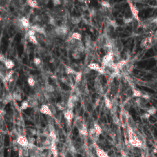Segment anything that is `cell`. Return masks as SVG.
<instances>
[{
  "label": "cell",
  "instance_id": "39",
  "mask_svg": "<svg viewBox=\"0 0 157 157\" xmlns=\"http://www.w3.org/2000/svg\"><path fill=\"white\" fill-rule=\"evenodd\" d=\"M113 122L115 124L117 125V126H120V125H122L120 118H118L116 115H114V116H113Z\"/></svg>",
  "mask_w": 157,
  "mask_h": 157
},
{
  "label": "cell",
  "instance_id": "42",
  "mask_svg": "<svg viewBox=\"0 0 157 157\" xmlns=\"http://www.w3.org/2000/svg\"><path fill=\"white\" fill-rule=\"evenodd\" d=\"M72 56L74 58V59H79L81 58V53L79 52L76 51V50H74V52L72 53Z\"/></svg>",
  "mask_w": 157,
  "mask_h": 157
},
{
  "label": "cell",
  "instance_id": "28",
  "mask_svg": "<svg viewBox=\"0 0 157 157\" xmlns=\"http://www.w3.org/2000/svg\"><path fill=\"white\" fill-rule=\"evenodd\" d=\"M82 20L81 17L78 16H72L71 18V22L73 25H77Z\"/></svg>",
  "mask_w": 157,
  "mask_h": 157
},
{
  "label": "cell",
  "instance_id": "4",
  "mask_svg": "<svg viewBox=\"0 0 157 157\" xmlns=\"http://www.w3.org/2000/svg\"><path fill=\"white\" fill-rule=\"evenodd\" d=\"M155 43V42L153 38V36H148V37H146L143 39L142 41H141L140 47L145 49H149L152 48Z\"/></svg>",
  "mask_w": 157,
  "mask_h": 157
},
{
  "label": "cell",
  "instance_id": "43",
  "mask_svg": "<svg viewBox=\"0 0 157 157\" xmlns=\"http://www.w3.org/2000/svg\"><path fill=\"white\" fill-rule=\"evenodd\" d=\"M48 23L52 26H55V27H56V25H57V22H56V20L54 18V17H50V19H49V22H48Z\"/></svg>",
  "mask_w": 157,
  "mask_h": 157
},
{
  "label": "cell",
  "instance_id": "21",
  "mask_svg": "<svg viewBox=\"0 0 157 157\" xmlns=\"http://www.w3.org/2000/svg\"><path fill=\"white\" fill-rule=\"evenodd\" d=\"M27 101L29 103V107L33 108L38 105V101L34 97H29Z\"/></svg>",
  "mask_w": 157,
  "mask_h": 157
},
{
  "label": "cell",
  "instance_id": "7",
  "mask_svg": "<svg viewBox=\"0 0 157 157\" xmlns=\"http://www.w3.org/2000/svg\"><path fill=\"white\" fill-rule=\"evenodd\" d=\"M55 33L56 36H58L59 37H63L65 36L67 33V28L66 26H58L55 29Z\"/></svg>",
  "mask_w": 157,
  "mask_h": 157
},
{
  "label": "cell",
  "instance_id": "57",
  "mask_svg": "<svg viewBox=\"0 0 157 157\" xmlns=\"http://www.w3.org/2000/svg\"><path fill=\"white\" fill-rule=\"evenodd\" d=\"M154 147H155V149L156 150H157V139L155 140V143H154Z\"/></svg>",
  "mask_w": 157,
  "mask_h": 157
},
{
  "label": "cell",
  "instance_id": "8",
  "mask_svg": "<svg viewBox=\"0 0 157 157\" xmlns=\"http://www.w3.org/2000/svg\"><path fill=\"white\" fill-rule=\"evenodd\" d=\"M114 56L113 52H109V53H107L106 55H104L102 60L103 66L107 67L110 63L114 61Z\"/></svg>",
  "mask_w": 157,
  "mask_h": 157
},
{
  "label": "cell",
  "instance_id": "3",
  "mask_svg": "<svg viewBox=\"0 0 157 157\" xmlns=\"http://www.w3.org/2000/svg\"><path fill=\"white\" fill-rule=\"evenodd\" d=\"M141 25L144 28L154 30L157 29V16L151 17L145 20L144 22H141Z\"/></svg>",
  "mask_w": 157,
  "mask_h": 157
},
{
  "label": "cell",
  "instance_id": "44",
  "mask_svg": "<svg viewBox=\"0 0 157 157\" xmlns=\"http://www.w3.org/2000/svg\"><path fill=\"white\" fill-rule=\"evenodd\" d=\"M101 5L102 6L103 8H106V9H109L111 7V5L110 4L109 2L107 1H103L101 2Z\"/></svg>",
  "mask_w": 157,
  "mask_h": 157
},
{
  "label": "cell",
  "instance_id": "14",
  "mask_svg": "<svg viewBox=\"0 0 157 157\" xmlns=\"http://www.w3.org/2000/svg\"><path fill=\"white\" fill-rule=\"evenodd\" d=\"M31 29L34 30L36 32L38 33V34H43L44 36L46 34V31H45V29L44 28V27H41V25H39L38 24L31 26Z\"/></svg>",
  "mask_w": 157,
  "mask_h": 157
},
{
  "label": "cell",
  "instance_id": "5",
  "mask_svg": "<svg viewBox=\"0 0 157 157\" xmlns=\"http://www.w3.org/2000/svg\"><path fill=\"white\" fill-rule=\"evenodd\" d=\"M128 3H129V6L130 8V11L131 12H132V14L133 15L134 19L136 20L138 23H141L140 18L139 16V10L138 8L134 4H133L132 2L128 1Z\"/></svg>",
  "mask_w": 157,
  "mask_h": 157
},
{
  "label": "cell",
  "instance_id": "34",
  "mask_svg": "<svg viewBox=\"0 0 157 157\" xmlns=\"http://www.w3.org/2000/svg\"><path fill=\"white\" fill-rule=\"evenodd\" d=\"M71 37L72 39H76L77 41H81V39H82V35L79 33H77V32H74L73 33H72Z\"/></svg>",
  "mask_w": 157,
  "mask_h": 157
},
{
  "label": "cell",
  "instance_id": "30",
  "mask_svg": "<svg viewBox=\"0 0 157 157\" xmlns=\"http://www.w3.org/2000/svg\"><path fill=\"white\" fill-rule=\"evenodd\" d=\"M65 72L67 75H76L77 72L71 66H66L65 68Z\"/></svg>",
  "mask_w": 157,
  "mask_h": 157
},
{
  "label": "cell",
  "instance_id": "22",
  "mask_svg": "<svg viewBox=\"0 0 157 157\" xmlns=\"http://www.w3.org/2000/svg\"><path fill=\"white\" fill-rule=\"evenodd\" d=\"M21 23L23 26V27L25 28H28L30 27V23L29 19L26 17H23L22 19H20Z\"/></svg>",
  "mask_w": 157,
  "mask_h": 157
},
{
  "label": "cell",
  "instance_id": "45",
  "mask_svg": "<svg viewBox=\"0 0 157 157\" xmlns=\"http://www.w3.org/2000/svg\"><path fill=\"white\" fill-rule=\"evenodd\" d=\"M98 10L95 8H92L89 10V13H90V15L91 16H95V15H97Z\"/></svg>",
  "mask_w": 157,
  "mask_h": 157
},
{
  "label": "cell",
  "instance_id": "19",
  "mask_svg": "<svg viewBox=\"0 0 157 157\" xmlns=\"http://www.w3.org/2000/svg\"><path fill=\"white\" fill-rule=\"evenodd\" d=\"M127 127L130 128L131 129H132L133 131H136V123L134 121V120L133 118L129 116L128 119V122H127Z\"/></svg>",
  "mask_w": 157,
  "mask_h": 157
},
{
  "label": "cell",
  "instance_id": "48",
  "mask_svg": "<svg viewBox=\"0 0 157 157\" xmlns=\"http://www.w3.org/2000/svg\"><path fill=\"white\" fill-rule=\"evenodd\" d=\"M27 34H28L29 36H36V31H35L34 30H32V29H30V30H29L28 31Z\"/></svg>",
  "mask_w": 157,
  "mask_h": 157
},
{
  "label": "cell",
  "instance_id": "26",
  "mask_svg": "<svg viewBox=\"0 0 157 157\" xmlns=\"http://www.w3.org/2000/svg\"><path fill=\"white\" fill-rule=\"evenodd\" d=\"M4 65L5 66V67H6L7 70H11L12 68H14V67L15 63H14V62L12 60L8 59V60L4 63Z\"/></svg>",
  "mask_w": 157,
  "mask_h": 157
},
{
  "label": "cell",
  "instance_id": "2",
  "mask_svg": "<svg viewBox=\"0 0 157 157\" xmlns=\"http://www.w3.org/2000/svg\"><path fill=\"white\" fill-rule=\"evenodd\" d=\"M30 152V157H45L43 153V149L33 144H29L28 147Z\"/></svg>",
  "mask_w": 157,
  "mask_h": 157
},
{
  "label": "cell",
  "instance_id": "40",
  "mask_svg": "<svg viewBox=\"0 0 157 157\" xmlns=\"http://www.w3.org/2000/svg\"><path fill=\"white\" fill-rule=\"evenodd\" d=\"M157 111V109H156L155 107L152 106L151 107H149L148 109H147V113H149L150 116H153V115H154Z\"/></svg>",
  "mask_w": 157,
  "mask_h": 157
},
{
  "label": "cell",
  "instance_id": "55",
  "mask_svg": "<svg viewBox=\"0 0 157 157\" xmlns=\"http://www.w3.org/2000/svg\"><path fill=\"white\" fill-rule=\"evenodd\" d=\"M0 114H1V117H4V116H5V115L6 114V111H5V110H4L3 109H1V112H0Z\"/></svg>",
  "mask_w": 157,
  "mask_h": 157
},
{
  "label": "cell",
  "instance_id": "54",
  "mask_svg": "<svg viewBox=\"0 0 157 157\" xmlns=\"http://www.w3.org/2000/svg\"><path fill=\"white\" fill-rule=\"evenodd\" d=\"M152 36H153V38H154V39L155 40V43H157V29L155 30L154 34Z\"/></svg>",
  "mask_w": 157,
  "mask_h": 157
},
{
  "label": "cell",
  "instance_id": "13",
  "mask_svg": "<svg viewBox=\"0 0 157 157\" xmlns=\"http://www.w3.org/2000/svg\"><path fill=\"white\" fill-rule=\"evenodd\" d=\"M74 125L76 127V128L78 130V132H80V131H81L84 128L87 127L86 125L84 124V123L83 122L82 119L81 117H78L75 119Z\"/></svg>",
  "mask_w": 157,
  "mask_h": 157
},
{
  "label": "cell",
  "instance_id": "41",
  "mask_svg": "<svg viewBox=\"0 0 157 157\" xmlns=\"http://www.w3.org/2000/svg\"><path fill=\"white\" fill-rule=\"evenodd\" d=\"M27 82H28V85L31 87L35 86V85H36V81L34 79V78L31 77H30L28 78Z\"/></svg>",
  "mask_w": 157,
  "mask_h": 157
},
{
  "label": "cell",
  "instance_id": "6",
  "mask_svg": "<svg viewBox=\"0 0 157 157\" xmlns=\"http://www.w3.org/2000/svg\"><path fill=\"white\" fill-rule=\"evenodd\" d=\"M88 67L91 70H93L99 72L101 74H104L106 73V70L104 67L100 66V65L98 63H91L88 65Z\"/></svg>",
  "mask_w": 157,
  "mask_h": 157
},
{
  "label": "cell",
  "instance_id": "27",
  "mask_svg": "<svg viewBox=\"0 0 157 157\" xmlns=\"http://www.w3.org/2000/svg\"><path fill=\"white\" fill-rule=\"evenodd\" d=\"M27 4L28 6H29L30 7L32 8H38V1H36V0H28L27 1Z\"/></svg>",
  "mask_w": 157,
  "mask_h": 157
},
{
  "label": "cell",
  "instance_id": "15",
  "mask_svg": "<svg viewBox=\"0 0 157 157\" xmlns=\"http://www.w3.org/2000/svg\"><path fill=\"white\" fill-rule=\"evenodd\" d=\"M40 112L41 113L46 115V116H50V117L53 116L51 113V111L49 109L48 104H43L40 108Z\"/></svg>",
  "mask_w": 157,
  "mask_h": 157
},
{
  "label": "cell",
  "instance_id": "52",
  "mask_svg": "<svg viewBox=\"0 0 157 157\" xmlns=\"http://www.w3.org/2000/svg\"><path fill=\"white\" fill-rule=\"evenodd\" d=\"M34 20L35 21H36V22H41L42 20H43V18H42V17L41 16V15H36V16H35L34 17Z\"/></svg>",
  "mask_w": 157,
  "mask_h": 157
},
{
  "label": "cell",
  "instance_id": "31",
  "mask_svg": "<svg viewBox=\"0 0 157 157\" xmlns=\"http://www.w3.org/2000/svg\"><path fill=\"white\" fill-rule=\"evenodd\" d=\"M12 99H13L12 95H8L3 98V101H2V103L3 104H4V105H6V104H8L9 102L11 101Z\"/></svg>",
  "mask_w": 157,
  "mask_h": 157
},
{
  "label": "cell",
  "instance_id": "11",
  "mask_svg": "<svg viewBox=\"0 0 157 157\" xmlns=\"http://www.w3.org/2000/svg\"><path fill=\"white\" fill-rule=\"evenodd\" d=\"M94 148H95V153L98 157H110V156L107 154V153L106 152V151L103 149L99 147V146L96 144V143L95 144Z\"/></svg>",
  "mask_w": 157,
  "mask_h": 157
},
{
  "label": "cell",
  "instance_id": "53",
  "mask_svg": "<svg viewBox=\"0 0 157 157\" xmlns=\"http://www.w3.org/2000/svg\"><path fill=\"white\" fill-rule=\"evenodd\" d=\"M28 139L29 140L30 144H34V142H35V139L33 137H28Z\"/></svg>",
  "mask_w": 157,
  "mask_h": 157
},
{
  "label": "cell",
  "instance_id": "17",
  "mask_svg": "<svg viewBox=\"0 0 157 157\" xmlns=\"http://www.w3.org/2000/svg\"><path fill=\"white\" fill-rule=\"evenodd\" d=\"M61 82L65 83V85L69 86L70 87H74V84H73V82L71 78L70 77H66V76H64L62 77L61 78Z\"/></svg>",
  "mask_w": 157,
  "mask_h": 157
},
{
  "label": "cell",
  "instance_id": "10",
  "mask_svg": "<svg viewBox=\"0 0 157 157\" xmlns=\"http://www.w3.org/2000/svg\"><path fill=\"white\" fill-rule=\"evenodd\" d=\"M129 115L128 113H127L125 111H122L120 112V121H121V123L123 127H127V122H128V119Z\"/></svg>",
  "mask_w": 157,
  "mask_h": 157
},
{
  "label": "cell",
  "instance_id": "56",
  "mask_svg": "<svg viewBox=\"0 0 157 157\" xmlns=\"http://www.w3.org/2000/svg\"><path fill=\"white\" fill-rule=\"evenodd\" d=\"M21 43H22V45H25L27 44V39L25 38H22V40H21Z\"/></svg>",
  "mask_w": 157,
  "mask_h": 157
},
{
  "label": "cell",
  "instance_id": "29",
  "mask_svg": "<svg viewBox=\"0 0 157 157\" xmlns=\"http://www.w3.org/2000/svg\"><path fill=\"white\" fill-rule=\"evenodd\" d=\"M45 91L49 93H52L55 92V87L49 83H45Z\"/></svg>",
  "mask_w": 157,
  "mask_h": 157
},
{
  "label": "cell",
  "instance_id": "35",
  "mask_svg": "<svg viewBox=\"0 0 157 157\" xmlns=\"http://www.w3.org/2000/svg\"><path fill=\"white\" fill-rule=\"evenodd\" d=\"M75 76V81L76 83H80V82L82 80V72L81 71L77 72Z\"/></svg>",
  "mask_w": 157,
  "mask_h": 157
},
{
  "label": "cell",
  "instance_id": "1",
  "mask_svg": "<svg viewBox=\"0 0 157 157\" xmlns=\"http://www.w3.org/2000/svg\"><path fill=\"white\" fill-rule=\"evenodd\" d=\"M128 134L129 144L134 147L142 149L144 147L145 144L143 143L138 137L134 131L128 127Z\"/></svg>",
  "mask_w": 157,
  "mask_h": 157
},
{
  "label": "cell",
  "instance_id": "36",
  "mask_svg": "<svg viewBox=\"0 0 157 157\" xmlns=\"http://www.w3.org/2000/svg\"><path fill=\"white\" fill-rule=\"evenodd\" d=\"M29 107V103L27 100L23 101L21 103L20 106V109L22 110V111H25V110H27Z\"/></svg>",
  "mask_w": 157,
  "mask_h": 157
},
{
  "label": "cell",
  "instance_id": "9",
  "mask_svg": "<svg viewBox=\"0 0 157 157\" xmlns=\"http://www.w3.org/2000/svg\"><path fill=\"white\" fill-rule=\"evenodd\" d=\"M17 143L18 144L22 147H27L29 145V140L28 138L25 136H20L16 139Z\"/></svg>",
  "mask_w": 157,
  "mask_h": 157
},
{
  "label": "cell",
  "instance_id": "49",
  "mask_svg": "<svg viewBox=\"0 0 157 157\" xmlns=\"http://www.w3.org/2000/svg\"><path fill=\"white\" fill-rule=\"evenodd\" d=\"M150 116H151L150 115L149 113H147V112H146L144 113V114L142 115V116H141V117H142L143 118H144V119H148V118H150Z\"/></svg>",
  "mask_w": 157,
  "mask_h": 157
},
{
  "label": "cell",
  "instance_id": "12",
  "mask_svg": "<svg viewBox=\"0 0 157 157\" xmlns=\"http://www.w3.org/2000/svg\"><path fill=\"white\" fill-rule=\"evenodd\" d=\"M63 115H64V117L66 120V121L70 125H71L72 122V120L74 117V114H73V112L72 110L70 109H66L65 111H63Z\"/></svg>",
  "mask_w": 157,
  "mask_h": 157
},
{
  "label": "cell",
  "instance_id": "38",
  "mask_svg": "<svg viewBox=\"0 0 157 157\" xmlns=\"http://www.w3.org/2000/svg\"><path fill=\"white\" fill-rule=\"evenodd\" d=\"M134 18L133 17H123V23L125 24H129L130 23H132L133 22Z\"/></svg>",
  "mask_w": 157,
  "mask_h": 157
},
{
  "label": "cell",
  "instance_id": "47",
  "mask_svg": "<svg viewBox=\"0 0 157 157\" xmlns=\"http://www.w3.org/2000/svg\"><path fill=\"white\" fill-rule=\"evenodd\" d=\"M33 62L36 66H39L41 63V60L40 58H38V57H36L33 60Z\"/></svg>",
  "mask_w": 157,
  "mask_h": 157
},
{
  "label": "cell",
  "instance_id": "32",
  "mask_svg": "<svg viewBox=\"0 0 157 157\" xmlns=\"http://www.w3.org/2000/svg\"><path fill=\"white\" fill-rule=\"evenodd\" d=\"M12 96H13V99H15V100L18 101H22V96H21L20 93L17 91H15L14 92V93H12Z\"/></svg>",
  "mask_w": 157,
  "mask_h": 157
},
{
  "label": "cell",
  "instance_id": "25",
  "mask_svg": "<svg viewBox=\"0 0 157 157\" xmlns=\"http://www.w3.org/2000/svg\"><path fill=\"white\" fill-rule=\"evenodd\" d=\"M56 107L59 109V110H60V111H65V110H66V108L67 107V103H65L63 101L59 102L58 103H56Z\"/></svg>",
  "mask_w": 157,
  "mask_h": 157
},
{
  "label": "cell",
  "instance_id": "51",
  "mask_svg": "<svg viewBox=\"0 0 157 157\" xmlns=\"http://www.w3.org/2000/svg\"><path fill=\"white\" fill-rule=\"evenodd\" d=\"M52 3H53L55 6H59V5H60L61 4V1H60V0H54V1H52Z\"/></svg>",
  "mask_w": 157,
  "mask_h": 157
},
{
  "label": "cell",
  "instance_id": "50",
  "mask_svg": "<svg viewBox=\"0 0 157 157\" xmlns=\"http://www.w3.org/2000/svg\"><path fill=\"white\" fill-rule=\"evenodd\" d=\"M0 60H1V61L3 63H4L8 60V59L4 55H3V54H1L0 55Z\"/></svg>",
  "mask_w": 157,
  "mask_h": 157
},
{
  "label": "cell",
  "instance_id": "16",
  "mask_svg": "<svg viewBox=\"0 0 157 157\" xmlns=\"http://www.w3.org/2000/svg\"><path fill=\"white\" fill-rule=\"evenodd\" d=\"M19 157H28L30 156L29 150L27 147H20L19 150Z\"/></svg>",
  "mask_w": 157,
  "mask_h": 157
},
{
  "label": "cell",
  "instance_id": "24",
  "mask_svg": "<svg viewBox=\"0 0 157 157\" xmlns=\"http://www.w3.org/2000/svg\"><path fill=\"white\" fill-rule=\"evenodd\" d=\"M93 127L95 128V131H96V135L98 136V137H99V136H100L102 133H103V128H101V127L99 125L98 123L95 122L93 125Z\"/></svg>",
  "mask_w": 157,
  "mask_h": 157
},
{
  "label": "cell",
  "instance_id": "23",
  "mask_svg": "<svg viewBox=\"0 0 157 157\" xmlns=\"http://www.w3.org/2000/svg\"><path fill=\"white\" fill-rule=\"evenodd\" d=\"M104 103H105L106 107L107 109L111 110L113 107V104H112V101H111V99H110L107 96H104Z\"/></svg>",
  "mask_w": 157,
  "mask_h": 157
},
{
  "label": "cell",
  "instance_id": "46",
  "mask_svg": "<svg viewBox=\"0 0 157 157\" xmlns=\"http://www.w3.org/2000/svg\"><path fill=\"white\" fill-rule=\"evenodd\" d=\"M48 106L49 107V109L50 110L52 114L53 115V116H54V115H55L56 114V109L55 107L53 105V104H49Z\"/></svg>",
  "mask_w": 157,
  "mask_h": 157
},
{
  "label": "cell",
  "instance_id": "37",
  "mask_svg": "<svg viewBox=\"0 0 157 157\" xmlns=\"http://www.w3.org/2000/svg\"><path fill=\"white\" fill-rule=\"evenodd\" d=\"M29 41L31 43H32L34 45H38V40L36 38V36H30L29 37Z\"/></svg>",
  "mask_w": 157,
  "mask_h": 157
},
{
  "label": "cell",
  "instance_id": "33",
  "mask_svg": "<svg viewBox=\"0 0 157 157\" xmlns=\"http://www.w3.org/2000/svg\"><path fill=\"white\" fill-rule=\"evenodd\" d=\"M14 72H14V71H13V70H10V71L8 72L7 75H6V77L4 78V79L3 80V81H4V82H9L10 80L12 78V76H13V74H14Z\"/></svg>",
  "mask_w": 157,
  "mask_h": 157
},
{
  "label": "cell",
  "instance_id": "20",
  "mask_svg": "<svg viewBox=\"0 0 157 157\" xmlns=\"http://www.w3.org/2000/svg\"><path fill=\"white\" fill-rule=\"evenodd\" d=\"M50 150L51 151V153L52 154V155H53L54 157H58L59 156V151H58V149H57L56 143H52Z\"/></svg>",
  "mask_w": 157,
  "mask_h": 157
},
{
  "label": "cell",
  "instance_id": "18",
  "mask_svg": "<svg viewBox=\"0 0 157 157\" xmlns=\"http://www.w3.org/2000/svg\"><path fill=\"white\" fill-rule=\"evenodd\" d=\"M132 96L134 98H141L143 96L144 93L140 91L138 89L134 87H132Z\"/></svg>",
  "mask_w": 157,
  "mask_h": 157
}]
</instances>
